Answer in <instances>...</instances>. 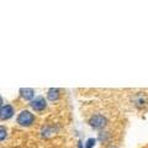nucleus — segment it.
<instances>
[{"label":"nucleus","instance_id":"nucleus-1","mask_svg":"<svg viewBox=\"0 0 148 148\" xmlns=\"http://www.w3.org/2000/svg\"><path fill=\"white\" fill-rule=\"evenodd\" d=\"M16 121H17V123L20 125V126L29 127L35 122V116H34V114L30 112L29 110H22L21 112L17 115Z\"/></svg>","mask_w":148,"mask_h":148},{"label":"nucleus","instance_id":"nucleus-2","mask_svg":"<svg viewBox=\"0 0 148 148\" xmlns=\"http://www.w3.org/2000/svg\"><path fill=\"white\" fill-rule=\"evenodd\" d=\"M89 125L95 130H103L108 125V119L104 115H100V114L92 115L89 120Z\"/></svg>","mask_w":148,"mask_h":148},{"label":"nucleus","instance_id":"nucleus-3","mask_svg":"<svg viewBox=\"0 0 148 148\" xmlns=\"http://www.w3.org/2000/svg\"><path fill=\"white\" fill-rule=\"evenodd\" d=\"M14 114H15V109L10 104H5L0 108V120L5 121V120H10Z\"/></svg>","mask_w":148,"mask_h":148},{"label":"nucleus","instance_id":"nucleus-4","mask_svg":"<svg viewBox=\"0 0 148 148\" xmlns=\"http://www.w3.org/2000/svg\"><path fill=\"white\" fill-rule=\"evenodd\" d=\"M30 106L32 110L35 111H43L46 108H47V103H46V100L43 96H37V98H35L34 100L30 103Z\"/></svg>","mask_w":148,"mask_h":148},{"label":"nucleus","instance_id":"nucleus-5","mask_svg":"<svg viewBox=\"0 0 148 148\" xmlns=\"http://www.w3.org/2000/svg\"><path fill=\"white\" fill-rule=\"evenodd\" d=\"M18 92H20V98L24 99V100H34L35 99V90L32 89V88H21L20 90H18Z\"/></svg>","mask_w":148,"mask_h":148},{"label":"nucleus","instance_id":"nucleus-6","mask_svg":"<svg viewBox=\"0 0 148 148\" xmlns=\"http://www.w3.org/2000/svg\"><path fill=\"white\" fill-rule=\"evenodd\" d=\"M59 96H61V90H59L58 88H51V89H48V91H47V99L49 101L58 100Z\"/></svg>","mask_w":148,"mask_h":148},{"label":"nucleus","instance_id":"nucleus-7","mask_svg":"<svg viewBox=\"0 0 148 148\" xmlns=\"http://www.w3.org/2000/svg\"><path fill=\"white\" fill-rule=\"evenodd\" d=\"M146 100H147L146 96H143L142 94H137L135 96V99H133V103H135L137 108H142V106L146 104Z\"/></svg>","mask_w":148,"mask_h":148},{"label":"nucleus","instance_id":"nucleus-8","mask_svg":"<svg viewBox=\"0 0 148 148\" xmlns=\"http://www.w3.org/2000/svg\"><path fill=\"white\" fill-rule=\"evenodd\" d=\"M6 136H8V130H6V127L0 125V142H3L4 140H5Z\"/></svg>","mask_w":148,"mask_h":148},{"label":"nucleus","instance_id":"nucleus-9","mask_svg":"<svg viewBox=\"0 0 148 148\" xmlns=\"http://www.w3.org/2000/svg\"><path fill=\"white\" fill-rule=\"evenodd\" d=\"M95 143H96L95 138H89V140L86 141V143H85V148H92L95 146Z\"/></svg>","mask_w":148,"mask_h":148},{"label":"nucleus","instance_id":"nucleus-10","mask_svg":"<svg viewBox=\"0 0 148 148\" xmlns=\"http://www.w3.org/2000/svg\"><path fill=\"white\" fill-rule=\"evenodd\" d=\"M3 105H4V100H3V98H1V96H0V108H1Z\"/></svg>","mask_w":148,"mask_h":148},{"label":"nucleus","instance_id":"nucleus-11","mask_svg":"<svg viewBox=\"0 0 148 148\" xmlns=\"http://www.w3.org/2000/svg\"><path fill=\"white\" fill-rule=\"evenodd\" d=\"M108 148H116V147H115V146H110V147H108Z\"/></svg>","mask_w":148,"mask_h":148}]
</instances>
